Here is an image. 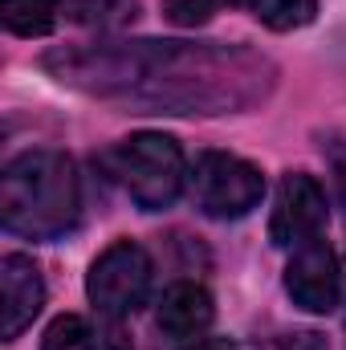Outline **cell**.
<instances>
[{
  "label": "cell",
  "mask_w": 346,
  "mask_h": 350,
  "mask_svg": "<svg viewBox=\"0 0 346 350\" xmlns=\"http://www.w3.org/2000/svg\"><path fill=\"white\" fill-rule=\"evenodd\" d=\"M82 187L70 155L37 147L8 159L0 175V220L29 241H57L78 224Z\"/></svg>",
  "instance_id": "cell-1"
},
{
  "label": "cell",
  "mask_w": 346,
  "mask_h": 350,
  "mask_svg": "<svg viewBox=\"0 0 346 350\" xmlns=\"http://www.w3.org/2000/svg\"><path fill=\"white\" fill-rule=\"evenodd\" d=\"M114 167L127 187V196L143 208V212H163L172 208L187 183V159L183 147L172 135L159 131H139L131 139L118 143L114 151Z\"/></svg>",
  "instance_id": "cell-2"
},
{
  "label": "cell",
  "mask_w": 346,
  "mask_h": 350,
  "mask_svg": "<svg viewBox=\"0 0 346 350\" xmlns=\"http://www.w3.org/2000/svg\"><path fill=\"white\" fill-rule=\"evenodd\" d=\"M187 191L196 208L212 220H241L265 200V175L257 163L228 155V151H204L196 167L187 172Z\"/></svg>",
  "instance_id": "cell-3"
},
{
  "label": "cell",
  "mask_w": 346,
  "mask_h": 350,
  "mask_svg": "<svg viewBox=\"0 0 346 350\" xmlns=\"http://www.w3.org/2000/svg\"><path fill=\"white\" fill-rule=\"evenodd\" d=\"M151 257L135 241H114L110 249L98 253V261L86 273V297L102 318H131L147 293H151Z\"/></svg>",
  "instance_id": "cell-4"
},
{
  "label": "cell",
  "mask_w": 346,
  "mask_h": 350,
  "mask_svg": "<svg viewBox=\"0 0 346 350\" xmlns=\"http://www.w3.org/2000/svg\"><path fill=\"white\" fill-rule=\"evenodd\" d=\"M326 220H330V208H326L322 183L306 172L281 175L273 216H269V241L277 249H302L310 241H322Z\"/></svg>",
  "instance_id": "cell-5"
},
{
  "label": "cell",
  "mask_w": 346,
  "mask_h": 350,
  "mask_svg": "<svg viewBox=\"0 0 346 350\" xmlns=\"http://www.w3.org/2000/svg\"><path fill=\"white\" fill-rule=\"evenodd\" d=\"M285 293L306 314H330L338 306L343 273H338V257L326 241H310V245L293 249V257L285 265Z\"/></svg>",
  "instance_id": "cell-6"
},
{
  "label": "cell",
  "mask_w": 346,
  "mask_h": 350,
  "mask_svg": "<svg viewBox=\"0 0 346 350\" xmlns=\"http://www.w3.org/2000/svg\"><path fill=\"white\" fill-rule=\"evenodd\" d=\"M41 306H45L41 269L25 253H8L0 261V334L4 342L21 338L33 326V318L41 314Z\"/></svg>",
  "instance_id": "cell-7"
},
{
  "label": "cell",
  "mask_w": 346,
  "mask_h": 350,
  "mask_svg": "<svg viewBox=\"0 0 346 350\" xmlns=\"http://www.w3.org/2000/svg\"><path fill=\"white\" fill-rule=\"evenodd\" d=\"M212 318H216L212 293L196 281H175L155 310V326L172 338H200L212 326Z\"/></svg>",
  "instance_id": "cell-8"
},
{
  "label": "cell",
  "mask_w": 346,
  "mask_h": 350,
  "mask_svg": "<svg viewBox=\"0 0 346 350\" xmlns=\"http://www.w3.org/2000/svg\"><path fill=\"white\" fill-rule=\"evenodd\" d=\"M62 0H0L4 29L12 37H45L57 25Z\"/></svg>",
  "instance_id": "cell-9"
},
{
  "label": "cell",
  "mask_w": 346,
  "mask_h": 350,
  "mask_svg": "<svg viewBox=\"0 0 346 350\" xmlns=\"http://www.w3.org/2000/svg\"><path fill=\"white\" fill-rule=\"evenodd\" d=\"M41 350H110V334H98L82 314H62L49 322Z\"/></svg>",
  "instance_id": "cell-10"
},
{
  "label": "cell",
  "mask_w": 346,
  "mask_h": 350,
  "mask_svg": "<svg viewBox=\"0 0 346 350\" xmlns=\"http://www.w3.org/2000/svg\"><path fill=\"white\" fill-rule=\"evenodd\" d=\"M253 12L265 29L273 33H293L306 29L318 16V0H253Z\"/></svg>",
  "instance_id": "cell-11"
},
{
  "label": "cell",
  "mask_w": 346,
  "mask_h": 350,
  "mask_svg": "<svg viewBox=\"0 0 346 350\" xmlns=\"http://www.w3.org/2000/svg\"><path fill=\"white\" fill-rule=\"evenodd\" d=\"M220 4L224 0H163V16L179 29H196V25H208Z\"/></svg>",
  "instance_id": "cell-12"
},
{
  "label": "cell",
  "mask_w": 346,
  "mask_h": 350,
  "mask_svg": "<svg viewBox=\"0 0 346 350\" xmlns=\"http://www.w3.org/2000/svg\"><path fill=\"white\" fill-rule=\"evenodd\" d=\"M183 350H237L232 338H196V342H187Z\"/></svg>",
  "instance_id": "cell-13"
},
{
  "label": "cell",
  "mask_w": 346,
  "mask_h": 350,
  "mask_svg": "<svg viewBox=\"0 0 346 350\" xmlns=\"http://www.w3.org/2000/svg\"><path fill=\"white\" fill-rule=\"evenodd\" d=\"M334 179H338V191H343V200H346V151L334 155Z\"/></svg>",
  "instance_id": "cell-14"
}]
</instances>
